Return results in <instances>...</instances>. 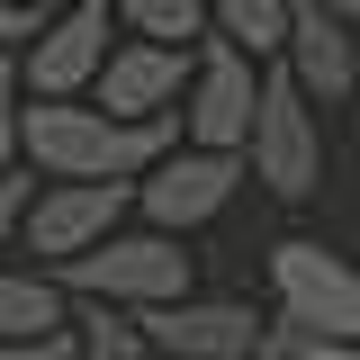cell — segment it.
Here are the masks:
<instances>
[{
    "instance_id": "1",
    "label": "cell",
    "mask_w": 360,
    "mask_h": 360,
    "mask_svg": "<svg viewBox=\"0 0 360 360\" xmlns=\"http://www.w3.org/2000/svg\"><path fill=\"white\" fill-rule=\"evenodd\" d=\"M18 153L54 180H135L172 153V127L162 117H108V108L37 99V108H18Z\"/></svg>"
},
{
    "instance_id": "2",
    "label": "cell",
    "mask_w": 360,
    "mask_h": 360,
    "mask_svg": "<svg viewBox=\"0 0 360 360\" xmlns=\"http://www.w3.org/2000/svg\"><path fill=\"white\" fill-rule=\"evenodd\" d=\"M63 279L54 288H82L99 307H162V297H189V252L172 234H99L90 252L54 262Z\"/></svg>"
},
{
    "instance_id": "3",
    "label": "cell",
    "mask_w": 360,
    "mask_h": 360,
    "mask_svg": "<svg viewBox=\"0 0 360 360\" xmlns=\"http://www.w3.org/2000/svg\"><path fill=\"white\" fill-rule=\"evenodd\" d=\"M243 153H252V180H270L279 198H307L315 180H324V127H315L297 72H262V99H252Z\"/></svg>"
},
{
    "instance_id": "4",
    "label": "cell",
    "mask_w": 360,
    "mask_h": 360,
    "mask_svg": "<svg viewBox=\"0 0 360 360\" xmlns=\"http://www.w3.org/2000/svg\"><path fill=\"white\" fill-rule=\"evenodd\" d=\"M270 288H279V315L288 333H315V342H360V270L324 243H279L270 252Z\"/></svg>"
},
{
    "instance_id": "5",
    "label": "cell",
    "mask_w": 360,
    "mask_h": 360,
    "mask_svg": "<svg viewBox=\"0 0 360 360\" xmlns=\"http://www.w3.org/2000/svg\"><path fill=\"white\" fill-rule=\"evenodd\" d=\"M252 99H262V63H252L234 37H207L198 63H189V135H198L207 153H243Z\"/></svg>"
},
{
    "instance_id": "6",
    "label": "cell",
    "mask_w": 360,
    "mask_h": 360,
    "mask_svg": "<svg viewBox=\"0 0 360 360\" xmlns=\"http://www.w3.org/2000/svg\"><path fill=\"white\" fill-rule=\"evenodd\" d=\"M108 18H117L108 0H63V9L37 27L18 82L37 90V99H72V90H90V82H99V63H108Z\"/></svg>"
},
{
    "instance_id": "7",
    "label": "cell",
    "mask_w": 360,
    "mask_h": 360,
    "mask_svg": "<svg viewBox=\"0 0 360 360\" xmlns=\"http://www.w3.org/2000/svg\"><path fill=\"white\" fill-rule=\"evenodd\" d=\"M135 333H144V352H162V360H225V352H262V333H252V307H234V297H162V307H135Z\"/></svg>"
},
{
    "instance_id": "8",
    "label": "cell",
    "mask_w": 360,
    "mask_h": 360,
    "mask_svg": "<svg viewBox=\"0 0 360 360\" xmlns=\"http://www.w3.org/2000/svg\"><path fill=\"white\" fill-rule=\"evenodd\" d=\"M234 180H243V153H207V144H189V153H162L153 162V180L135 189L144 198V217L162 225V234H180V225H207L234 198Z\"/></svg>"
},
{
    "instance_id": "9",
    "label": "cell",
    "mask_w": 360,
    "mask_h": 360,
    "mask_svg": "<svg viewBox=\"0 0 360 360\" xmlns=\"http://www.w3.org/2000/svg\"><path fill=\"white\" fill-rule=\"evenodd\" d=\"M117 207H127V180H54L45 198H27V243L45 262H72L117 225Z\"/></svg>"
},
{
    "instance_id": "10",
    "label": "cell",
    "mask_w": 360,
    "mask_h": 360,
    "mask_svg": "<svg viewBox=\"0 0 360 360\" xmlns=\"http://www.w3.org/2000/svg\"><path fill=\"white\" fill-rule=\"evenodd\" d=\"M279 54H288V72H297L307 99H352V82H360V45H352V27H342L324 0H288Z\"/></svg>"
},
{
    "instance_id": "11",
    "label": "cell",
    "mask_w": 360,
    "mask_h": 360,
    "mask_svg": "<svg viewBox=\"0 0 360 360\" xmlns=\"http://www.w3.org/2000/svg\"><path fill=\"white\" fill-rule=\"evenodd\" d=\"M180 82H189V54L135 37V45H117V54L99 63V108H108V117H162L180 99Z\"/></svg>"
},
{
    "instance_id": "12",
    "label": "cell",
    "mask_w": 360,
    "mask_h": 360,
    "mask_svg": "<svg viewBox=\"0 0 360 360\" xmlns=\"http://www.w3.org/2000/svg\"><path fill=\"white\" fill-rule=\"evenodd\" d=\"M198 9H207V37H234L252 63L279 54V37H288V0H198Z\"/></svg>"
},
{
    "instance_id": "13",
    "label": "cell",
    "mask_w": 360,
    "mask_h": 360,
    "mask_svg": "<svg viewBox=\"0 0 360 360\" xmlns=\"http://www.w3.org/2000/svg\"><path fill=\"white\" fill-rule=\"evenodd\" d=\"M27 333H63V288L0 270V342H27Z\"/></svg>"
},
{
    "instance_id": "14",
    "label": "cell",
    "mask_w": 360,
    "mask_h": 360,
    "mask_svg": "<svg viewBox=\"0 0 360 360\" xmlns=\"http://www.w3.org/2000/svg\"><path fill=\"white\" fill-rule=\"evenodd\" d=\"M117 18H127L135 37H153V45H180V37H207V9L198 0H108Z\"/></svg>"
},
{
    "instance_id": "15",
    "label": "cell",
    "mask_w": 360,
    "mask_h": 360,
    "mask_svg": "<svg viewBox=\"0 0 360 360\" xmlns=\"http://www.w3.org/2000/svg\"><path fill=\"white\" fill-rule=\"evenodd\" d=\"M72 360H153V352H144L135 315H108V307H99V315L82 324V342H72Z\"/></svg>"
},
{
    "instance_id": "16",
    "label": "cell",
    "mask_w": 360,
    "mask_h": 360,
    "mask_svg": "<svg viewBox=\"0 0 360 360\" xmlns=\"http://www.w3.org/2000/svg\"><path fill=\"white\" fill-rule=\"evenodd\" d=\"M18 108H27V82H18V63L0 54V172L18 162Z\"/></svg>"
},
{
    "instance_id": "17",
    "label": "cell",
    "mask_w": 360,
    "mask_h": 360,
    "mask_svg": "<svg viewBox=\"0 0 360 360\" xmlns=\"http://www.w3.org/2000/svg\"><path fill=\"white\" fill-rule=\"evenodd\" d=\"M27 198H37L27 180H18V172H0V252H9V234L27 225Z\"/></svg>"
},
{
    "instance_id": "18",
    "label": "cell",
    "mask_w": 360,
    "mask_h": 360,
    "mask_svg": "<svg viewBox=\"0 0 360 360\" xmlns=\"http://www.w3.org/2000/svg\"><path fill=\"white\" fill-rule=\"evenodd\" d=\"M0 360H72V333H27V342H0Z\"/></svg>"
},
{
    "instance_id": "19",
    "label": "cell",
    "mask_w": 360,
    "mask_h": 360,
    "mask_svg": "<svg viewBox=\"0 0 360 360\" xmlns=\"http://www.w3.org/2000/svg\"><path fill=\"white\" fill-rule=\"evenodd\" d=\"M37 27H45L37 9H18V0H0V54H9V45H18V37H37Z\"/></svg>"
},
{
    "instance_id": "20",
    "label": "cell",
    "mask_w": 360,
    "mask_h": 360,
    "mask_svg": "<svg viewBox=\"0 0 360 360\" xmlns=\"http://www.w3.org/2000/svg\"><path fill=\"white\" fill-rule=\"evenodd\" d=\"M324 9H333V18H342V27H360V0H324Z\"/></svg>"
},
{
    "instance_id": "21",
    "label": "cell",
    "mask_w": 360,
    "mask_h": 360,
    "mask_svg": "<svg viewBox=\"0 0 360 360\" xmlns=\"http://www.w3.org/2000/svg\"><path fill=\"white\" fill-rule=\"evenodd\" d=\"M18 9H37V18H54V9H63V0H18Z\"/></svg>"
},
{
    "instance_id": "22",
    "label": "cell",
    "mask_w": 360,
    "mask_h": 360,
    "mask_svg": "<svg viewBox=\"0 0 360 360\" xmlns=\"http://www.w3.org/2000/svg\"><path fill=\"white\" fill-rule=\"evenodd\" d=\"M225 360H288V352H225Z\"/></svg>"
}]
</instances>
